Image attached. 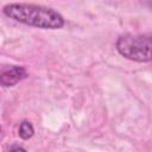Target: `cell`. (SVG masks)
I'll return each instance as SVG.
<instances>
[{
	"mask_svg": "<svg viewBox=\"0 0 152 152\" xmlns=\"http://www.w3.org/2000/svg\"><path fill=\"white\" fill-rule=\"evenodd\" d=\"M151 34H124L116 40L118 52L134 62L151 61Z\"/></svg>",
	"mask_w": 152,
	"mask_h": 152,
	"instance_id": "2",
	"label": "cell"
},
{
	"mask_svg": "<svg viewBox=\"0 0 152 152\" xmlns=\"http://www.w3.org/2000/svg\"><path fill=\"white\" fill-rule=\"evenodd\" d=\"M34 133V129H33V126L31 122L28 121H23L20 125H19V137L24 140H27L30 139Z\"/></svg>",
	"mask_w": 152,
	"mask_h": 152,
	"instance_id": "4",
	"label": "cell"
},
{
	"mask_svg": "<svg viewBox=\"0 0 152 152\" xmlns=\"http://www.w3.org/2000/svg\"><path fill=\"white\" fill-rule=\"evenodd\" d=\"M27 76L26 69L23 66H13L8 70H5L0 74V86L2 87H12L17 84L19 81L24 80Z\"/></svg>",
	"mask_w": 152,
	"mask_h": 152,
	"instance_id": "3",
	"label": "cell"
},
{
	"mask_svg": "<svg viewBox=\"0 0 152 152\" xmlns=\"http://www.w3.org/2000/svg\"><path fill=\"white\" fill-rule=\"evenodd\" d=\"M10 150H23V151H25V148L21 147V146H13V147H10Z\"/></svg>",
	"mask_w": 152,
	"mask_h": 152,
	"instance_id": "5",
	"label": "cell"
},
{
	"mask_svg": "<svg viewBox=\"0 0 152 152\" xmlns=\"http://www.w3.org/2000/svg\"><path fill=\"white\" fill-rule=\"evenodd\" d=\"M2 12L10 19L39 28L55 30L64 25V18L57 11L39 5L10 4L2 8Z\"/></svg>",
	"mask_w": 152,
	"mask_h": 152,
	"instance_id": "1",
	"label": "cell"
}]
</instances>
